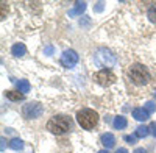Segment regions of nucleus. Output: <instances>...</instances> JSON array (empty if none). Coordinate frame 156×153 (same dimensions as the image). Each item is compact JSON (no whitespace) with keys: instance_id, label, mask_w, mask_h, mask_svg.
Returning <instances> with one entry per match:
<instances>
[{"instance_id":"f257e3e1","label":"nucleus","mask_w":156,"mask_h":153,"mask_svg":"<svg viewBox=\"0 0 156 153\" xmlns=\"http://www.w3.org/2000/svg\"><path fill=\"white\" fill-rule=\"evenodd\" d=\"M72 120L67 116H55L47 122V130H50L53 134H64L70 130Z\"/></svg>"},{"instance_id":"f03ea898","label":"nucleus","mask_w":156,"mask_h":153,"mask_svg":"<svg viewBox=\"0 0 156 153\" xmlns=\"http://www.w3.org/2000/svg\"><path fill=\"white\" fill-rule=\"evenodd\" d=\"M76 120H78V123H80L84 130H90V128H94V126L97 125L98 114L94 109L86 108V109H81V111L76 112Z\"/></svg>"},{"instance_id":"7ed1b4c3","label":"nucleus","mask_w":156,"mask_h":153,"mask_svg":"<svg viewBox=\"0 0 156 153\" xmlns=\"http://www.w3.org/2000/svg\"><path fill=\"white\" fill-rule=\"evenodd\" d=\"M128 76L134 84H147L148 80H150V72L142 64H133L129 67Z\"/></svg>"},{"instance_id":"20e7f679","label":"nucleus","mask_w":156,"mask_h":153,"mask_svg":"<svg viewBox=\"0 0 156 153\" xmlns=\"http://www.w3.org/2000/svg\"><path fill=\"white\" fill-rule=\"evenodd\" d=\"M94 61H95V64L101 66V67H112L115 66V62H117V58L115 55L111 52L109 48H105V47H101L97 50V53L94 56Z\"/></svg>"},{"instance_id":"39448f33","label":"nucleus","mask_w":156,"mask_h":153,"mask_svg":"<svg viewBox=\"0 0 156 153\" xmlns=\"http://www.w3.org/2000/svg\"><path fill=\"white\" fill-rule=\"evenodd\" d=\"M42 112H44V108L37 101H31V103H27L23 106V116L27 119H37L42 116Z\"/></svg>"},{"instance_id":"423d86ee","label":"nucleus","mask_w":156,"mask_h":153,"mask_svg":"<svg viewBox=\"0 0 156 153\" xmlns=\"http://www.w3.org/2000/svg\"><path fill=\"white\" fill-rule=\"evenodd\" d=\"M95 81L101 86H111L115 81V75L109 69H101L95 73Z\"/></svg>"},{"instance_id":"0eeeda50","label":"nucleus","mask_w":156,"mask_h":153,"mask_svg":"<svg viewBox=\"0 0 156 153\" xmlns=\"http://www.w3.org/2000/svg\"><path fill=\"white\" fill-rule=\"evenodd\" d=\"M76 62H78V55H76L75 50H66V52L61 55V64L66 69H72Z\"/></svg>"},{"instance_id":"6e6552de","label":"nucleus","mask_w":156,"mask_h":153,"mask_svg":"<svg viewBox=\"0 0 156 153\" xmlns=\"http://www.w3.org/2000/svg\"><path fill=\"white\" fill-rule=\"evenodd\" d=\"M100 141H101V144L105 145L106 148H111V147H114V144H115V137H114L112 133H105V134H101Z\"/></svg>"},{"instance_id":"1a4fd4ad","label":"nucleus","mask_w":156,"mask_h":153,"mask_svg":"<svg viewBox=\"0 0 156 153\" xmlns=\"http://www.w3.org/2000/svg\"><path fill=\"white\" fill-rule=\"evenodd\" d=\"M148 116H150V114L147 112L145 108H134V109H133V117H134L136 120L144 122V120L148 119Z\"/></svg>"},{"instance_id":"9d476101","label":"nucleus","mask_w":156,"mask_h":153,"mask_svg":"<svg viewBox=\"0 0 156 153\" xmlns=\"http://www.w3.org/2000/svg\"><path fill=\"white\" fill-rule=\"evenodd\" d=\"M11 53L14 55V56H23L25 53H27V47H25L22 42H19V44H14L11 47Z\"/></svg>"},{"instance_id":"9b49d317","label":"nucleus","mask_w":156,"mask_h":153,"mask_svg":"<svg viewBox=\"0 0 156 153\" xmlns=\"http://www.w3.org/2000/svg\"><path fill=\"white\" fill-rule=\"evenodd\" d=\"M86 9V3L84 2H76L75 6L69 11V16H76V14H81V12H84Z\"/></svg>"},{"instance_id":"f8f14e48","label":"nucleus","mask_w":156,"mask_h":153,"mask_svg":"<svg viewBox=\"0 0 156 153\" xmlns=\"http://www.w3.org/2000/svg\"><path fill=\"white\" fill-rule=\"evenodd\" d=\"M126 119L123 117V116H117V117H114V120H112V126L115 130H122V128H125L126 126Z\"/></svg>"},{"instance_id":"ddd939ff","label":"nucleus","mask_w":156,"mask_h":153,"mask_svg":"<svg viewBox=\"0 0 156 153\" xmlns=\"http://www.w3.org/2000/svg\"><path fill=\"white\" fill-rule=\"evenodd\" d=\"M5 95H6V98H9L12 101H17V100H22L23 98V94L22 92H17V91H6Z\"/></svg>"},{"instance_id":"4468645a","label":"nucleus","mask_w":156,"mask_h":153,"mask_svg":"<svg viewBox=\"0 0 156 153\" xmlns=\"http://www.w3.org/2000/svg\"><path fill=\"white\" fill-rule=\"evenodd\" d=\"M17 89H19V92L27 94V92L30 91V83H28V80H19V81H17Z\"/></svg>"},{"instance_id":"2eb2a0df","label":"nucleus","mask_w":156,"mask_h":153,"mask_svg":"<svg viewBox=\"0 0 156 153\" xmlns=\"http://www.w3.org/2000/svg\"><path fill=\"white\" fill-rule=\"evenodd\" d=\"M148 133H150V128H148V126H145V125H140V126H137V128H136V136L137 137H145Z\"/></svg>"},{"instance_id":"dca6fc26","label":"nucleus","mask_w":156,"mask_h":153,"mask_svg":"<svg viewBox=\"0 0 156 153\" xmlns=\"http://www.w3.org/2000/svg\"><path fill=\"white\" fill-rule=\"evenodd\" d=\"M9 147H11L12 150H22V148H23V142L20 141L19 137H14V139H11Z\"/></svg>"},{"instance_id":"f3484780","label":"nucleus","mask_w":156,"mask_h":153,"mask_svg":"<svg viewBox=\"0 0 156 153\" xmlns=\"http://www.w3.org/2000/svg\"><path fill=\"white\" fill-rule=\"evenodd\" d=\"M147 16L150 19V22L156 23V3H153L150 8H148V12H147Z\"/></svg>"},{"instance_id":"a211bd4d","label":"nucleus","mask_w":156,"mask_h":153,"mask_svg":"<svg viewBox=\"0 0 156 153\" xmlns=\"http://www.w3.org/2000/svg\"><path fill=\"white\" fill-rule=\"evenodd\" d=\"M145 109H147V112H148V114H153V112L156 111V105H154V101H147V103H145Z\"/></svg>"},{"instance_id":"6ab92c4d","label":"nucleus","mask_w":156,"mask_h":153,"mask_svg":"<svg viewBox=\"0 0 156 153\" xmlns=\"http://www.w3.org/2000/svg\"><path fill=\"white\" fill-rule=\"evenodd\" d=\"M136 137H137L136 134H126L123 139H125V141H126L128 144H136Z\"/></svg>"},{"instance_id":"aec40b11","label":"nucleus","mask_w":156,"mask_h":153,"mask_svg":"<svg viewBox=\"0 0 156 153\" xmlns=\"http://www.w3.org/2000/svg\"><path fill=\"white\" fill-rule=\"evenodd\" d=\"M44 55H53V47H51V45H47L45 48H44Z\"/></svg>"},{"instance_id":"412c9836","label":"nucleus","mask_w":156,"mask_h":153,"mask_svg":"<svg viewBox=\"0 0 156 153\" xmlns=\"http://www.w3.org/2000/svg\"><path fill=\"white\" fill-rule=\"evenodd\" d=\"M148 128H150V133H151V134H153V136L156 137V122H151Z\"/></svg>"},{"instance_id":"4be33fe9","label":"nucleus","mask_w":156,"mask_h":153,"mask_svg":"<svg viewBox=\"0 0 156 153\" xmlns=\"http://www.w3.org/2000/svg\"><path fill=\"white\" fill-rule=\"evenodd\" d=\"M5 11H6V3L3 2V3H2V19L5 17Z\"/></svg>"},{"instance_id":"5701e85b","label":"nucleus","mask_w":156,"mask_h":153,"mask_svg":"<svg viewBox=\"0 0 156 153\" xmlns=\"http://www.w3.org/2000/svg\"><path fill=\"white\" fill-rule=\"evenodd\" d=\"M101 9H103V3H101V2H98V3H97V6H95V11H98V12H100Z\"/></svg>"},{"instance_id":"b1692460","label":"nucleus","mask_w":156,"mask_h":153,"mask_svg":"<svg viewBox=\"0 0 156 153\" xmlns=\"http://www.w3.org/2000/svg\"><path fill=\"white\" fill-rule=\"evenodd\" d=\"M133 153H147V151H145L144 148H136V150H134Z\"/></svg>"},{"instance_id":"393cba45","label":"nucleus","mask_w":156,"mask_h":153,"mask_svg":"<svg viewBox=\"0 0 156 153\" xmlns=\"http://www.w3.org/2000/svg\"><path fill=\"white\" fill-rule=\"evenodd\" d=\"M115 153H128V150H126V148H119Z\"/></svg>"},{"instance_id":"a878e982","label":"nucleus","mask_w":156,"mask_h":153,"mask_svg":"<svg viewBox=\"0 0 156 153\" xmlns=\"http://www.w3.org/2000/svg\"><path fill=\"white\" fill-rule=\"evenodd\" d=\"M97 153H109L108 150H100V151H97Z\"/></svg>"}]
</instances>
